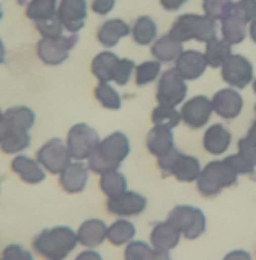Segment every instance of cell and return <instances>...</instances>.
Segmentation results:
<instances>
[{"instance_id": "50", "label": "cell", "mask_w": 256, "mask_h": 260, "mask_svg": "<svg viewBox=\"0 0 256 260\" xmlns=\"http://www.w3.org/2000/svg\"><path fill=\"white\" fill-rule=\"evenodd\" d=\"M150 260H171V255L167 251H153V255L150 256Z\"/></svg>"}, {"instance_id": "3", "label": "cell", "mask_w": 256, "mask_h": 260, "mask_svg": "<svg viewBox=\"0 0 256 260\" xmlns=\"http://www.w3.org/2000/svg\"><path fill=\"white\" fill-rule=\"evenodd\" d=\"M169 36L174 38L180 43L185 41H201V43H208L213 38H217V22L210 16L203 15H181L174 20V23L169 29Z\"/></svg>"}, {"instance_id": "8", "label": "cell", "mask_w": 256, "mask_h": 260, "mask_svg": "<svg viewBox=\"0 0 256 260\" xmlns=\"http://www.w3.org/2000/svg\"><path fill=\"white\" fill-rule=\"evenodd\" d=\"M187 98V80L176 70H166L157 82V102L160 105H176L184 104Z\"/></svg>"}, {"instance_id": "29", "label": "cell", "mask_w": 256, "mask_h": 260, "mask_svg": "<svg viewBox=\"0 0 256 260\" xmlns=\"http://www.w3.org/2000/svg\"><path fill=\"white\" fill-rule=\"evenodd\" d=\"M32 143L30 132H23V130H9L4 141L0 143V152L6 155H20L23 153Z\"/></svg>"}, {"instance_id": "47", "label": "cell", "mask_w": 256, "mask_h": 260, "mask_svg": "<svg viewBox=\"0 0 256 260\" xmlns=\"http://www.w3.org/2000/svg\"><path fill=\"white\" fill-rule=\"evenodd\" d=\"M75 260H103L100 251L96 249H89V248H84V251H80L79 255L75 256Z\"/></svg>"}, {"instance_id": "31", "label": "cell", "mask_w": 256, "mask_h": 260, "mask_svg": "<svg viewBox=\"0 0 256 260\" xmlns=\"http://www.w3.org/2000/svg\"><path fill=\"white\" fill-rule=\"evenodd\" d=\"M231 55V45L223 38H213L212 41L206 43L205 48V59L210 68H223V64Z\"/></svg>"}, {"instance_id": "45", "label": "cell", "mask_w": 256, "mask_h": 260, "mask_svg": "<svg viewBox=\"0 0 256 260\" xmlns=\"http://www.w3.org/2000/svg\"><path fill=\"white\" fill-rule=\"evenodd\" d=\"M226 160L238 175H249V173H252V171H254V166H252L247 159H244V157H242L238 152L233 153V155H230V157H226Z\"/></svg>"}, {"instance_id": "16", "label": "cell", "mask_w": 256, "mask_h": 260, "mask_svg": "<svg viewBox=\"0 0 256 260\" xmlns=\"http://www.w3.org/2000/svg\"><path fill=\"white\" fill-rule=\"evenodd\" d=\"M11 171L20 178L22 182L29 185H38L47 178V171L45 168L38 162L36 157H29L25 153L15 155L11 160Z\"/></svg>"}, {"instance_id": "42", "label": "cell", "mask_w": 256, "mask_h": 260, "mask_svg": "<svg viewBox=\"0 0 256 260\" xmlns=\"http://www.w3.org/2000/svg\"><path fill=\"white\" fill-rule=\"evenodd\" d=\"M233 13L245 23L256 20V0H238L233 4Z\"/></svg>"}, {"instance_id": "55", "label": "cell", "mask_w": 256, "mask_h": 260, "mask_svg": "<svg viewBox=\"0 0 256 260\" xmlns=\"http://www.w3.org/2000/svg\"><path fill=\"white\" fill-rule=\"evenodd\" d=\"M2 18H4V9H2V6H0V22H2Z\"/></svg>"}, {"instance_id": "53", "label": "cell", "mask_w": 256, "mask_h": 260, "mask_svg": "<svg viewBox=\"0 0 256 260\" xmlns=\"http://www.w3.org/2000/svg\"><path fill=\"white\" fill-rule=\"evenodd\" d=\"M6 55H8V50H6V45H4V41H2V38H0V64H4V61H6Z\"/></svg>"}, {"instance_id": "19", "label": "cell", "mask_w": 256, "mask_h": 260, "mask_svg": "<svg viewBox=\"0 0 256 260\" xmlns=\"http://www.w3.org/2000/svg\"><path fill=\"white\" fill-rule=\"evenodd\" d=\"M132 32V25L125 22L121 18H111L105 20L96 30V40L98 43L101 45L103 48H114L123 38L130 36Z\"/></svg>"}, {"instance_id": "32", "label": "cell", "mask_w": 256, "mask_h": 260, "mask_svg": "<svg viewBox=\"0 0 256 260\" xmlns=\"http://www.w3.org/2000/svg\"><path fill=\"white\" fill-rule=\"evenodd\" d=\"M100 191L107 198H114V196H119L125 191H128V180L119 170L108 171V173L100 175Z\"/></svg>"}, {"instance_id": "51", "label": "cell", "mask_w": 256, "mask_h": 260, "mask_svg": "<svg viewBox=\"0 0 256 260\" xmlns=\"http://www.w3.org/2000/svg\"><path fill=\"white\" fill-rule=\"evenodd\" d=\"M247 32H249V38L252 40V43H256V20H252V22L249 23Z\"/></svg>"}, {"instance_id": "23", "label": "cell", "mask_w": 256, "mask_h": 260, "mask_svg": "<svg viewBox=\"0 0 256 260\" xmlns=\"http://www.w3.org/2000/svg\"><path fill=\"white\" fill-rule=\"evenodd\" d=\"M4 121L9 130H23L30 132V128L36 123V112L27 105H15L4 111Z\"/></svg>"}, {"instance_id": "56", "label": "cell", "mask_w": 256, "mask_h": 260, "mask_svg": "<svg viewBox=\"0 0 256 260\" xmlns=\"http://www.w3.org/2000/svg\"><path fill=\"white\" fill-rule=\"evenodd\" d=\"M252 91H254V94H256V77H254V80H252Z\"/></svg>"}, {"instance_id": "5", "label": "cell", "mask_w": 256, "mask_h": 260, "mask_svg": "<svg viewBox=\"0 0 256 260\" xmlns=\"http://www.w3.org/2000/svg\"><path fill=\"white\" fill-rule=\"evenodd\" d=\"M79 43V34L64 32L59 38H40L36 45V55L43 64L59 66L69 57V52Z\"/></svg>"}, {"instance_id": "28", "label": "cell", "mask_w": 256, "mask_h": 260, "mask_svg": "<svg viewBox=\"0 0 256 260\" xmlns=\"http://www.w3.org/2000/svg\"><path fill=\"white\" fill-rule=\"evenodd\" d=\"M157 32H159V27L152 16H139L132 25L130 36L137 45L146 47V45H153V41L157 40Z\"/></svg>"}, {"instance_id": "20", "label": "cell", "mask_w": 256, "mask_h": 260, "mask_svg": "<svg viewBox=\"0 0 256 260\" xmlns=\"http://www.w3.org/2000/svg\"><path fill=\"white\" fill-rule=\"evenodd\" d=\"M231 145V132L221 123H213L205 130L203 136V148L210 155H224Z\"/></svg>"}, {"instance_id": "2", "label": "cell", "mask_w": 256, "mask_h": 260, "mask_svg": "<svg viewBox=\"0 0 256 260\" xmlns=\"http://www.w3.org/2000/svg\"><path fill=\"white\" fill-rule=\"evenodd\" d=\"M79 246L77 230L66 224L45 228L34 237L32 249L45 260H64Z\"/></svg>"}, {"instance_id": "33", "label": "cell", "mask_w": 256, "mask_h": 260, "mask_svg": "<svg viewBox=\"0 0 256 260\" xmlns=\"http://www.w3.org/2000/svg\"><path fill=\"white\" fill-rule=\"evenodd\" d=\"M59 0H30L25 4V16L30 22H41L57 15Z\"/></svg>"}, {"instance_id": "26", "label": "cell", "mask_w": 256, "mask_h": 260, "mask_svg": "<svg viewBox=\"0 0 256 260\" xmlns=\"http://www.w3.org/2000/svg\"><path fill=\"white\" fill-rule=\"evenodd\" d=\"M135 234H137L135 224L128 217H119L114 223L108 224L107 241L112 246H126L128 242L135 241Z\"/></svg>"}, {"instance_id": "40", "label": "cell", "mask_w": 256, "mask_h": 260, "mask_svg": "<svg viewBox=\"0 0 256 260\" xmlns=\"http://www.w3.org/2000/svg\"><path fill=\"white\" fill-rule=\"evenodd\" d=\"M34 27H36L40 38H59L66 32L64 25H62V22L59 20L57 15L50 16L47 20H41V22H36Z\"/></svg>"}, {"instance_id": "9", "label": "cell", "mask_w": 256, "mask_h": 260, "mask_svg": "<svg viewBox=\"0 0 256 260\" xmlns=\"http://www.w3.org/2000/svg\"><path fill=\"white\" fill-rule=\"evenodd\" d=\"M36 159L41 166L45 168L47 173L52 175H61L66 168L71 162V155H69V150L66 146V141L59 138H52L38 150Z\"/></svg>"}, {"instance_id": "11", "label": "cell", "mask_w": 256, "mask_h": 260, "mask_svg": "<svg viewBox=\"0 0 256 260\" xmlns=\"http://www.w3.org/2000/svg\"><path fill=\"white\" fill-rule=\"evenodd\" d=\"M89 6L87 0H59L57 16L64 25L66 32L79 34L87 22Z\"/></svg>"}, {"instance_id": "57", "label": "cell", "mask_w": 256, "mask_h": 260, "mask_svg": "<svg viewBox=\"0 0 256 260\" xmlns=\"http://www.w3.org/2000/svg\"><path fill=\"white\" fill-rule=\"evenodd\" d=\"M20 4H27V2H30V0H18Z\"/></svg>"}, {"instance_id": "48", "label": "cell", "mask_w": 256, "mask_h": 260, "mask_svg": "<svg viewBox=\"0 0 256 260\" xmlns=\"http://www.w3.org/2000/svg\"><path fill=\"white\" fill-rule=\"evenodd\" d=\"M189 0H160V6H162L166 11H178V9H181L185 4H187Z\"/></svg>"}, {"instance_id": "10", "label": "cell", "mask_w": 256, "mask_h": 260, "mask_svg": "<svg viewBox=\"0 0 256 260\" xmlns=\"http://www.w3.org/2000/svg\"><path fill=\"white\" fill-rule=\"evenodd\" d=\"M221 77L233 89H244L254 80V70L247 57L240 54H231L221 68Z\"/></svg>"}, {"instance_id": "7", "label": "cell", "mask_w": 256, "mask_h": 260, "mask_svg": "<svg viewBox=\"0 0 256 260\" xmlns=\"http://www.w3.org/2000/svg\"><path fill=\"white\" fill-rule=\"evenodd\" d=\"M100 134L87 123H77L68 130L66 146L73 160H87L100 145Z\"/></svg>"}, {"instance_id": "49", "label": "cell", "mask_w": 256, "mask_h": 260, "mask_svg": "<svg viewBox=\"0 0 256 260\" xmlns=\"http://www.w3.org/2000/svg\"><path fill=\"white\" fill-rule=\"evenodd\" d=\"M223 260H252V258L249 255V251H245V249H233V251L226 253Z\"/></svg>"}, {"instance_id": "52", "label": "cell", "mask_w": 256, "mask_h": 260, "mask_svg": "<svg viewBox=\"0 0 256 260\" xmlns=\"http://www.w3.org/2000/svg\"><path fill=\"white\" fill-rule=\"evenodd\" d=\"M8 132H9V126L6 125V121H0V143L4 141V138L8 136Z\"/></svg>"}, {"instance_id": "6", "label": "cell", "mask_w": 256, "mask_h": 260, "mask_svg": "<svg viewBox=\"0 0 256 260\" xmlns=\"http://www.w3.org/2000/svg\"><path fill=\"white\" fill-rule=\"evenodd\" d=\"M185 239L194 241L199 235H203L206 228L205 212L198 207L192 205H176L167 214V219Z\"/></svg>"}, {"instance_id": "13", "label": "cell", "mask_w": 256, "mask_h": 260, "mask_svg": "<svg viewBox=\"0 0 256 260\" xmlns=\"http://www.w3.org/2000/svg\"><path fill=\"white\" fill-rule=\"evenodd\" d=\"M107 212L118 217H134L139 216L148 207V200L141 192L135 191H125L123 194L107 198Z\"/></svg>"}, {"instance_id": "15", "label": "cell", "mask_w": 256, "mask_h": 260, "mask_svg": "<svg viewBox=\"0 0 256 260\" xmlns=\"http://www.w3.org/2000/svg\"><path fill=\"white\" fill-rule=\"evenodd\" d=\"M212 107L213 112L223 119H235L244 109V98L238 93V89L226 87V89H221L213 94Z\"/></svg>"}, {"instance_id": "58", "label": "cell", "mask_w": 256, "mask_h": 260, "mask_svg": "<svg viewBox=\"0 0 256 260\" xmlns=\"http://www.w3.org/2000/svg\"><path fill=\"white\" fill-rule=\"evenodd\" d=\"M254 114H256V104H254Z\"/></svg>"}, {"instance_id": "43", "label": "cell", "mask_w": 256, "mask_h": 260, "mask_svg": "<svg viewBox=\"0 0 256 260\" xmlns=\"http://www.w3.org/2000/svg\"><path fill=\"white\" fill-rule=\"evenodd\" d=\"M0 260H34V253L22 244H8L0 253Z\"/></svg>"}, {"instance_id": "18", "label": "cell", "mask_w": 256, "mask_h": 260, "mask_svg": "<svg viewBox=\"0 0 256 260\" xmlns=\"http://www.w3.org/2000/svg\"><path fill=\"white\" fill-rule=\"evenodd\" d=\"M107 230L108 224L103 219H96V217L86 219L77 230L79 244H82L84 248L96 249L98 246H101L107 241Z\"/></svg>"}, {"instance_id": "46", "label": "cell", "mask_w": 256, "mask_h": 260, "mask_svg": "<svg viewBox=\"0 0 256 260\" xmlns=\"http://www.w3.org/2000/svg\"><path fill=\"white\" fill-rule=\"evenodd\" d=\"M114 8H116V0H93L91 2L93 13H96L100 16H107L108 13H112Z\"/></svg>"}, {"instance_id": "34", "label": "cell", "mask_w": 256, "mask_h": 260, "mask_svg": "<svg viewBox=\"0 0 256 260\" xmlns=\"http://www.w3.org/2000/svg\"><path fill=\"white\" fill-rule=\"evenodd\" d=\"M94 98L101 107L108 111H119L123 104L121 94L111 82H98L94 87Z\"/></svg>"}, {"instance_id": "59", "label": "cell", "mask_w": 256, "mask_h": 260, "mask_svg": "<svg viewBox=\"0 0 256 260\" xmlns=\"http://www.w3.org/2000/svg\"><path fill=\"white\" fill-rule=\"evenodd\" d=\"M0 192H2V185H0Z\"/></svg>"}, {"instance_id": "22", "label": "cell", "mask_w": 256, "mask_h": 260, "mask_svg": "<svg viewBox=\"0 0 256 260\" xmlns=\"http://www.w3.org/2000/svg\"><path fill=\"white\" fill-rule=\"evenodd\" d=\"M146 148L153 157H162L174 148V134L171 128L153 125V128L146 136Z\"/></svg>"}, {"instance_id": "14", "label": "cell", "mask_w": 256, "mask_h": 260, "mask_svg": "<svg viewBox=\"0 0 256 260\" xmlns=\"http://www.w3.org/2000/svg\"><path fill=\"white\" fill-rule=\"evenodd\" d=\"M89 173V166L84 160H71L69 166L59 175V185L68 194H79L87 187Z\"/></svg>"}, {"instance_id": "35", "label": "cell", "mask_w": 256, "mask_h": 260, "mask_svg": "<svg viewBox=\"0 0 256 260\" xmlns=\"http://www.w3.org/2000/svg\"><path fill=\"white\" fill-rule=\"evenodd\" d=\"M152 121L153 125L166 126V128L173 130L174 126L180 125L181 116L180 111H176V107H169V105H157L152 111Z\"/></svg>"}, {"instance_id": "36", "label": "cell", "mask_w": 256, "mask_h": 260, "mask_svg": "<svg viewBox=\"0 0 256 260\" xmlns=\"http://www.w3.org/2000/svg\"><path fill=\"white\" fill-rule=\"evenodd\" d=\"M160 75H162V68H160L159 61H144L135 66L134 77H135V84L139 87L155 82V80L160 79Z\"/></svg>"}, {"instance_id": "17", "label": "cell", "mask_w": 256, "mask_h": 260, "mask_svg": "<svg viewBox=\"0 0 256 260\" xmlns=\"http://www.w3.org/2000/svg\"><path fill=\"white\" fill-rule=\"evenodd\" d=\"M208 68V62L205 54L198 50H184L180 57L174 61V70L184 77L185 80H196L203 77V73Z\"/></svg>"}, {"instance_id": "25", "label": "cell", "mask_w": 256, "mask_h": 260, "mask_svg": "<svg viewBox=\"0 0 256 260\" xmlns=\"http://www.w3.org/2000/svg\"><path fill=\"white\" fill-rule=\"evenodd\" d=\"M119 57L111 50H103L96 54L91 61V73L98 82H112V75H114V68L118 64Z\"/></svg>"}, {"instance_id": "39", "label": "cell", "mask_w": 256, "mask_h": 260, "mask_svg": "<svg viewBox=\"0 0 256 260\" xmlns=\"http://www.w3.org/2000/svg\"><path fill=\"white\" fill-rule=\"evenodd\" d=\"M153 246L148 244L144 241H132L125 246V253L123 258L125 260H150V256L153 255Z\"/></svg>"}, {"instance_id": "38", "label": "cell", "mask_w": 256, "mask_h": 260, "mask_svg": "<svg viewBox=\"0 0 256 260\" xmlns=\"http://www.w3.org/2000/svg\"><path fill=\"white\" fill-rule=\"evenodd\" d=\"M238 153L256 168V119L249 126L247 136L238 141Z\"/></svg>"}, {"instance_id": "41", "label": "cell", "mask_w": 256, "mask_h": 260, "mask_svg": "<svg viewBox=\"0 0 256 260\" xmlns=\"http://www.w3.org/2000/svg\"><path fill=\"white\" fill-rule=\"evenodd\" d=\"M135 62L128 57H119L118 64L114 68V75H112V82L118 84V86H126L130 82V79L135 73Z\"/></svg>"}, {"instance_id": "30", "label": "cell", "mask_w": 256, "mask_h": 260, "mask_svg": "<svg viewBox=\"0 0 256 260\" xmlns=\"http://www.w3.org/2000/svg\"><path fill=\"white\" fill-rule=\"evenodd\" d=\"M247 23L242 22L235 13H231L230 16H226L224 20H221V32H223V40H226L228 43L233 47L245 40L247 34Z\"/></svg>"}, {"instance_id": "4", "label": "cell", "mask_w": 256, "mask_h": 260, "mask_svg": "<svg viewBox=\"0 0 256 260\" xmlns=\"http://www.w3.org/2000/svg\"><path fill=\"white\" fill-rule=\"evenodd\" d=\"M238 180V173L228 164L226 159L223 160H212L208 162L199 173L196 180L198 192L205 198H213L221 194L224 189L233 187Z\"/></svg>"}, {"instance_id": "24", "label": "cell", "mask_w": 256, "mask_h": 260, "mask_svg": "<svg viewBox=\"0 0 256 260\" xmlns=\"http://www.w3.org/2000/svg\"><path fill=\"white\" fill-rule=\"evenodd\" d=\"M181 52H184L181 43L174 40V38H171L169 34L157 38L152 45V55L159 62H174L180 57Z\"/></svg>"}, {"instance_id": "44", "label": "cell", "mask_w": 256, "mask_h": 260, "mask_svg": "<svg viewBox=\"0 0 256 260\" xmlns=\"http://www.w3.org/2000/svg\"><path fill=\"white\" fill-rule=\"evenodd\" d=\"M180 155H181V152L176 148V146H174V148L171 150V152H167L166 155H162V157H159V159H157L159 170L162 171L164 177L171 175V171H173V168H174V164H176V160L180 159Z\"/></svg>"}, {"instance_id": "12", "label": "cell", "mask_w": 256, "mask_h": 260, "mask_svg": "<svg viewBox=\"0 0 256 260\" xmlns=\"http://www.w3.org/2000/svg\"><path fill=\"white\" fill-rule=\"evenodd\" d=\"M213 112L212 107V98L205 96V94H198V96L185 100V104L181 105V121L189 126V128H203L206 123L210 121V116Z\"/></svg>"}, {"instance_id": "37", "label": "cell", "mask_w": 256, "mask_h": 260, "mask_svg": "<svg viewBox=\"0 0 256 260\" xmlns=\"http://www.w3.org/2000/svg\"><path fill=\"white\" fill-rule=\"evenodd\" d=\"M233 0H203V11L206 16L217 20H224L233 13Z\"/></svg>"}, {"instance_id": "1", "label": "cell", "mask_w": 256, "mask_h": 260, "mask_svg": "<svg viewBox=\"0 0 256 260\" xmlns=\"http://www.w3.org/2000/svg\"><path fill=\"white\" fill-rule=\"evenodd\" d=\"M128 155H130V139L125 132L116 130V132L108 134L107 138L101 139L96 150L87 159V166L93 173L100 177V175L108 173V171L119 170L123 160Z\"/></svg>"}, {"instance_id": "54", "label": "cell", "mask_w": 256, "mask_h": 260, "mask_svg": "<svg viewBox=\"0 0 256 260\" xmlns=\"http://www.w3.org/2000/svg\"><path fill=\"white\" fill-rule=\"evenodd\" d=\"M0 121H4V109H0Z\"/></svg>"}, {"instance_id": "21", "label": "cell", "mask_w": 256, "mask_h": 260, "mask_svg": "<svg viewBox=\"0 0 256 260\" xmlns=\"http://www.w3.org/2000/svg\"><path fill=\"white\" fill-rule=\"evenodd\" d=\"M181 234L169 223V221H160L153 226L152 234H150V244L157 251H167L174 249L180 242Z\"/></svg>"}, {"instance_id": "27", "label": "cell", "mask_w": 256, "mask_h": 260, "mask_svg": "<svg viewBox=\"0 0 256 260\" xmlns=\"http://www.w3.org/2000/svg\"><path fill=\"white\" fill-rule=\"evenodd\" d=\"M201 170H203L201 164H199V160L196 159L194 155H185V153H181L180 159H178L176 164H174L171 175H173V177L176 178L178 182L191 184V182L198 180Z\"/></svg>"}]
</instances>
